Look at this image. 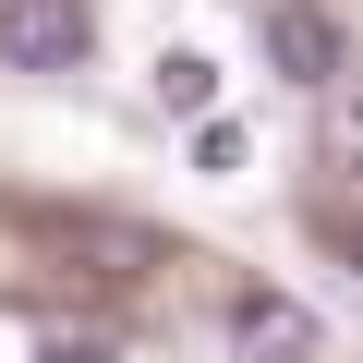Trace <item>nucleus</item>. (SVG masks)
Returning a JSON list of instances; mask_svg holds the SVG:
<instances>
[{
	"label": "nucleus",
	"instance_id": "1",
	"mask_svg": "<svg viewBox=\"0 0 363 363\" xmlns=\"http://www.w3.org/2000/svg\"><path fill=\"white\" fill-rule=\"evenodd\" d=\"M85 0H0V61H25V73H73L85 61Z\"/></svg>",
	"mask_w": 363,
	"mask_h": 363
},
{
	"label": "nucleus",
	"instance_id": "2",
	"mask_svg": "<svg viewBox=\"0 0 363 363\" xmlns=\"http://www.w3.org/2000/svg\"><path fill=\"white\" fill-rule=\"evenodd\" d=\"M267 61L291 85H339V25L315 13V0H267Z\"/></svg>",
	"mask_w": 363,
	"mask_h": 363
},
{
	"label": "nucleus",
	"instance_id": "3",
	"mask_svg": "<svg viewBox=\"0 0 363 363\" xmlns=\"http://www.w3.org/2000/svg\"><path fill=\"white\" fill-rule=\"evenodd\" d=\"M230 351H242V363H315L327 327H315L303 303H242V315H230Z\"/></svg>",
	"mask_w": 363,
	"mask_h": 363
},
{
	"label": "nucleus",
	"instance_id": "4",
	"mask_svg": "<svg viewBox=\"0 0 363 363\" xmlns=\"http://www.w3.org/2000/svg\"><path fill=\"white\" fill-rule=\"evenodd\" d=\"M157 109H169V121H218V61L169 49V61H157Z\"/></svg>",
	"mask_w": 363,
	"mask_h": 363
},
{
	"label": "nucleus",
	"instance_id": "5",
	"mask_svg": "<svg viewBox=\"0 0 363 363\" xmlns=\"http://www.w3.org/2000/svg\"><path fill=\"white\" fill-rule=\"evenodd\" d=\"M194 169L230 182V169H242V133H230V121H194Z\"/></svg>",
	"mask_w": 363,
	"mask_h": 363
},
{
	"label": "nucleus",
	"instance_id": "6",
	"mask_svg": "<svg viewBox=\"0 0 363 363\" xmlns=\"http://www.w3.org/2000/svg\"><path fill=\"white\" fill-rule=\"evenodd\" d=\"M37 363H121L109 339H37Z\"/></svg>",
	"mask_w": 363,
	"mask_h": 363
}]
</instances>
